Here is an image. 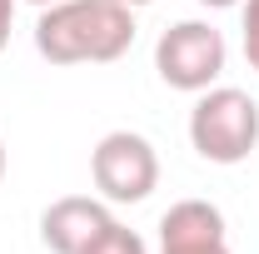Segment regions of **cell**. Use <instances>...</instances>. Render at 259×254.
Instances as JSON below:
<instances>
[{"mask_svg":"<svg viewBox=\"0 0 259 254\" xmlns=\"http://www.w3.org/2000/svg\"><path fill=\"white\" fill-rule=\"evenodd\" d=\"M30 5H40V10H45V5H55V0H30Z\"/></svg>","mask_w":259,"mask_h":254,"instance_id":"cell-13","label":"cell"},{"mask_svg":"<svg viewBox=\"0 0 259 254\" xmlns=\"http://www.w3.org/2000/svg\"><path fill=\"white\" fill-rule=\"evenodd\" d=\"M15 5H20V0H0V50L10 45V25H15Z\"/></svg>","mask_w":259,"mask_h":254,"instance_id":"cell-9","label":"cell"},{"mask_svg":"<svg viewBox=\"0 0 259 254\" xmlns=\"http://www.w3.org/2000/svg\"><path fill=\"white\" fill-rule=\"evenodd\" d=\"M190 145L209 164H244L259 150V105L239 85L199 90L190 110Z\"/></svg>","mask_w":259,"mask_h":254,"instance_id":"cell-2","label":"cell"},{"mask_svg":"<svg viewBox=\"0 0 259 254\" xmlns=\"http://www.w3.org/2000/svg\"><path fill=\"white\" fill-rule=\"evenodd\" d=\"M80 254H150V244H145L135 229H125L120 220H110V224H105V229H100V234H95V239H90Z\"/></svg>","mask_w":259,"mask_h":254,"instance_id":"cell-7","label":"cell"},{"mask_svg":"<svg viewBox=\"0 0 259 254\" xmlns=\"http://www.w3.org/2000/svg\"><path fill=\"white\" fill-rule=\"evenodd\" d=\"M199 5H209V10H229V5H239V0H199Z\"/></svg>","mask_w":259,"mask_h":254,"instance_id":"cell-10","label":"cell"},{"mask_svg":"<svg viewBox=\"0 0 259 254\" xmlns=\"http://www.w3.org/2000/svg\"><path fill=\"white\" fill-rule=\"evenodd\" d=\"M160 254H229L225 209L209 199H175L160 215Z\"/></svg>","mask_w":259,"mask_h":254,"instance_id":"cell-5","label":"cell"},{"mask_svg":"<svg viewBox=\"0 0 259 254\" xmlns=\"http://www.w3.org/2000/svg\"><path fill=\"white\" fill-rule=\"evenodd\" d=\"M90 185L105 204H140L160 185V155L140 130H110L90 150Z\"/></svg>","mask_w":259,"mask_h":254,"instance_id":"cell-3","label":"cell"},{"mask_svg":"<svg viewBox=\"0 0 259 254\" xmlns=\"http://www.w3.org/2000/svg\"><path fill=\"white\" fill-rule=\"evenodd\" d=\"M110 220V204L95 194H60L40 209V244L50 254H80Z\"/></svg>","mask_w":259,"mask_h":254,"instance_id":"cell-6","label":"cell"},{"mask_svg":"<svg viewBox=\"0 0 259 254\" xmlns=\"http://www.w3.org/2000/svg\"><path fill=\"white\" fill-rule=\"evenodd\" d=\"M0 180H5V140H0Z\"/></svg>","mask_w":259,"mask_h":254,"instance_id":"cell-12","label":"cell"},{"mask_svg":"<svg viewBox=\"0 0 259 254\" xmlns=\"http://www.w3.org/2000/svg\"><path fill=\"white\" fill-rule=\"evenodd\" d=\"M225 60H229V45L209 20H175L155 40V70H160V80L169 90H185V95H199V90L220 85Z\"/></svg>","mask_w":259,"mask_h":254,"instance_id":"cell-4","label":"cell"},{"mask_svg":"<svg viewBox=\"0 0 259 254\" xmlns=\"http://www.w3.org/2000/svg\"><path fill=\"white\" fill-rule=\"evenodd\" d=\"M135 45V10L120 0H55L35 20V50L50 65H110Z\"/></svg>","mask_w":259,"mask_h":254,"instance_id":"cell-1","label":"cell"},{"mask_svg":"<svg viewBox=\"0 0 259 254\" xmlns=\"http://www.w3.org/2000/svg\"><path fill=\"white\" fill-rule=\"evenodd\" d=\"M120 5H130V10H140V5H155V0H120Z\"/></svg>","mask_w":259,"mask_h":254,"instance_id":"cell-11","label":"cell"},{"mask_svg":"<svg viewBox=\"0 0 259 254\" xmlns=\"http://www.w3.org/2000/svg\"><path fill=\"white\" fill-rule=\"evenodd\" d=\"M244 15H239V30H244V60L249 70H259V0H239Z\"/></svg>","mask_w":259,"mask_h":254,"instance_id":"cell-8","label":"cell"}]
</instances>
